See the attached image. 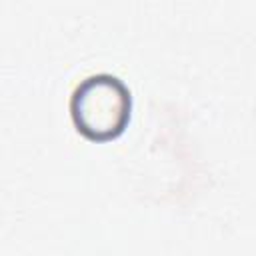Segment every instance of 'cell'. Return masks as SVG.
<instances>
[{"mask_svg": "<svg viewBox=\"0 0 256 256\" xmlns=\"http://www.w3.org/2000/svg\"><path fill=\"white\" fill-rule=\"evenodd\" d=\"M70 114L76 130L94 142L118 138L132 116V94L112 74H92L72 92Z\"/></svg>", "mask_w": 256, "mask_h": 256, "instance_id": "1", "label": "cell"}]
</instances>
